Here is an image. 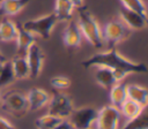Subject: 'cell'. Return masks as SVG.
I'll list each match as a JSON object with an SVG mask.
<instances>
[{"label":"cell","instance_id":"obj_26","mask_svg":"<svg viewBox=\"0 0 148 129\" xmlns=\"http://www.w3.org/2000/svg\"><path fill=\"white\" fill-rule=\"evenodd\" d=\"M0 129H17V128L8 119L0 115Z\"/></svg>","mask_w":148,"mask_h":129},{"label":"cell","instance_id":"obj_10","mask_svg":"<svg viewBox=\"0 0 148 129\" xmlns=\"http://www.w3.org/2000/svg\"><path fill=\"white\" fill-rule=\"evenodd\" d=\"M27 100H28V111L35 112L39 111L47 106L51 94L40 88H32L27 93Z\"/></svg>","mask_w":148,"mask_h":129},{"label":"cell","instance_id":"obj_4","mask_svg":"<svg viewBox=\"0 0 148 129\" xmlns=\"http://www.w3.org/2000/svg\"><path fill=\"white\" fill-rule=\"evenodd\" d=\"M132 30L128 29L120 20H112L104 24L102 29L103 41L109 48H116L117 45L130 38Z\"/></svg>","mask_w":148,"mask_h":129},{"label":"cell","instance_id":"obj_32","mask_svg":"<svg viewBox=\"0 0 148 129\" xmlns=\"http://www.w3.org/2000/svg\"><path fill=\"white\" fill-rule=\"evenodd\" d=\"M0 94H1V91H0Z\"/></svg>","mask_w":148,"mask_h":129},{"label":"cell","instance_id":"obj_33","mask_svg":"<svg viewBox=\"0 0 148 129\" xmlns=\"http://www.w3.org/2000/svg\"><path fill=\"white\" fill-rule=\"evenodd\" d=\"M0 1H1V0H0Z\"/></svg>","mask_w":148,"mask_h":129},{"label":"cell","instance_id":"obj_28","mask_svg":"<svg viewBox=\"0 0 148 129\" xmlns=\"http://www.w3.org/2000/svg\"><path fill=\"white\" fill-rule=\"evenodd\" d=\"M72 2V5L75 7V8H80L83 6V1L84 0H69Z\"/></svg>","mask_w":148,"mask_h":129},{"label":"cell","instance_id":"obj_5","mask_svg":"<svg viewBox=\"0 0 148 129\" xmlns=\"http://www.w3.org/2000/svg\"><path fill=\"white\" fill-rule=\"evenodd\" d=\"M57 18L53 13L46 14L36 18L25 21L22 24V28L35 36L40 37L42 39H49L52 35V31L57 24Z\"/></svg>","mask_w":148,"mask_h":129},{"label":"cell","instance_id":"obj_6","mask_svg":"<svg viewBox=\"0 0 148 129\" xmlns=\"http://www.w3.org/2000/svg\"><path fill=\"white\" fill-rule=\"evenodd\" d=\"M121 127L123 119L119 108L109 104L97 111L94 129H121Z\"/></svg>","mask_w":148,"mask_h":129},{"label":"cell","instance_id":"obj_20","mask_svg":"<svg viewBox=\"0 0 148 129\" xmlns=\"http://www.w3.org/2000/svg\"><path fill=\"white\" fill-rule=\"evenodd\" d=\"M109 99L110 104L117 108L120 107V105L127 99V93H126V84L118 82L113 84L109 89Z\"/></svg>","mask_w":148,"mask_h":129},{"label":"cell","instance_id":"obj_8","mask_svg":"<svg viewBox=\"0 0 148 129\" xmlns=\"http://www.w3.org/2000/svg\"><path fill=\"white\" fill-rule=\"evenodd\" d=\"M97 116V109L94 107L84 106L74 108L68 120L74 129H94Z\"/></svg>","mask_w":148,"mask_h":129},{"label":"cell","instance_id":"obj_14","mask_svg":"<svg viewBox=\"0 0 148 129\" xmlns=\"http://www.w3.org/2000/svg\"><path fill=\"white\" fill-rule=\"evenodd\" d=\"M95 81L105 90H109L113 84L118 83L113 69L108 67H95Z\"/></svg>","mask_w":148,"mask_h":129},{"label":"cell","instance_id":"obj_30","mask_svg":"<svg viewBox=\"0 0 148 129\" xmlns=\"http://www.w3.org/2000/svg\"><path fill=\"white\" fill-rule=\"evenodd\" d=\"M2 64H3V62H0V71H1V69H2Z\"/></svg>","mask_w":148,"mask_h":129},{"label":"cell","instance_id":"obj_17","mask_svg":"<svg viewBox=\"0 0 148 129\" xmlns=\"http://www.w3.org/2000/svg\"><path fill=\"white\" fill-rule=\"evenodd\" d=\"M127 99H131L142 107H147L148 104V90L147 88L139 84H128L126 85Z\"/></svg>","mask_w":148,"mask_h":129},{"label":"cell","instance_id":"obj_12","mask_svg":"<svg viewBox=\"0 0 148 129\" xmlns=\"http://www.w3.org/2000/svg\"><path fill=\"white\" fill-rule=\"evenodd\" d=\"M82 33L80 31V28L77 25L76 20L71 18L67 21V24L65 26V30L62 32V41L67 47L75 48L80 47L82 44Z\"/></svg>","mask_w":148,"mask_h":129},{"label":"cell","instance_id":"obj_9","mask_svg":"<svg viewBox=\"0 0 148 129\" xmlns=\"http://www.w3.org/2000/svg\"><path fill=\"white\" fill-rule=\"evenodd\" d=\"M24 55L27 58V62L29 66L30 77L37 78L43 70V66H44V61H45V54H44L42 47L37 43H34L28 48V51L25 52Z\"/></svg>","mask_w":148,"mask_h":129},{"label":"cell","instance_id":"obj_22","mask_svg":"<svg viewBox=\"0 0 148 129\" xmlns=\"http://www.w3.org/2000/svg\"><path fill=\"white\" fill-rule=\"evenodd\" d=\"M62 119H59L57 116H53L49 113L39 116L38 119H36L35 126L36 129H54L61 121Z\"/></svg>","mask_w":148,"mask_h":129},{"label":"cell","instance_id":"obj_27","mask_svg":"<svg viewBox=\"0 0 148 129\" xmlns=\"http://www.w3.org/2000/svg\"><path fill=\"white\" fill-rule=\"evenodd\" d=\"M54 129H74V128H73V126H72V123L69 122L68 119H64V120L60 121V123Z\"/></svg>","mask_w":148,"mask_h":129},{"label":"cell","instance_id":"obj_1","mask_svg":"<svg viewBox=\"0 0 148 129\" xmlns=\"http://www.w3.org/2000/svg\"><path fill=\"white\" fill-rule=\"evenodd\" d=\"M84 68L108 67L113 70H123L130 74H145L147 67L142 62H135L120 54L116 48H108L104 52H98L82 61Z\"/></svg>","mask_w":148,"mask_h":129},{"label":"cell","instance_id":"obj_3","mask_svg":"<svg viewBox=\"0 0 148 129\" xmlns=\"http://www.w3.org/2000/svg\"><path fill=\"white\" fill-rule=\"evenodd\" d=\"M0 108L14 117H23L28 111L27 94L18 90H8L0 94Z\"/></svg>","mask_w":148,"mask_h":129},{"label":"cell","instance_id":"obj_2","mask_svg":"<svg viewBox=\"0 0 148 129\" xmlns=\"http://www.w3.org/2000/svg\"><path fill=\"white\" fill-rule=\"evenodd\" d=\"M77 25L82 33V37L95 48H101L104 45L102 28L95 16L86 8L80 7L77 10Z\"/></svg>","mask_w":148,"mask_h":129},{"label":"cell","instance_id":"obj_15","mask_svg":"<svg viewBox=\"0 0 148 129\" xmlns=\"http://www.w3.org/2000/svg\"><path fill=\"white\" fill-rule=\"evenodd\" d=\"M75 7L69 0H56L53 14L58 22H67L73 17Z\"/></svg>","mask_w":148,"mask_h":129},{"label":"cell","instance_id":"obj_23","mask_svg":"<svg viewBox=\"0 0 148 129\" xmlns=\"http://www.w3.org/2000/svg\"><path fill=\"white\" fill-rule=\"evenodd\" d=\"M14 81H15V76H14V73H13V69H12L10 61L7 60V61L3 62L2 69L0 71V90L2 88L8 86Z\"/></svg>","mask_w":148,"mask_h":129},{"label":"cell","instance_id":"obj_19","mask_svg":"<svg viewBox=\"0 0 148 129\" xmlns=\"http://www.w3.org/2000/svg\"><path fill=\"white\" fill-rule=\"evenodd\" d=\"M18 32V26L9 18H3L0 22V41L12 43L15 41Z\"/></svg>","mask_w":148,"mask_h":129},{"label":"cell","instance_id":"obj_16","mask_svg":"<svg viewBox=\"0 0 148 129\" xmlns=\"http://www.w3.org/2000/svg\"><path fill=\"white\" fill-rule=\"evenodd\" d=\"M9 61L12 64V69H13L15 79H25V78L30 77L29 66H28L27 58L24 54H17Z\"/></svg>","mask_w":148,"mask_h":129},{"label":"cell","instance_id":"obj_24","mask_svg":"<svg viewBox=\"0 0 148 129\" xmlns=\"http://www.w3.org/2000/svg\"><path fill=\"white\" fill-rule=\"evenodd\" d=\"M124 8L147 16V8L142 0H119Z\"/></svg>","mask_w":148,"mask_h":129},{"label":"cell","instance_id":"obj_21","mask_svg":"<svg viewBox=\"0 0 148 129\" xmlns=\"http://www.w3.org/2000/svg\"><path fill=\"white\" fill-rule=\"evenodd\" d=\"M16 41V50L18 52V54H25V52L28 51V48L36 43V36L32 35L31 32L24 30L22 26L18 28V32H17V37L15 39Z\"/></svg>","mask_w":148,"mask_h":129},{"label":"cell","instance_id":"obj_18","mask_svg":"<svg viewBox=\"0 0 148 129\" xmlns=\"http://www.w3.org/2000/svg\"><path fill=\"white\" fill-rule=\"evenodd\" d=\"M29 3V0H1L0 15L14 16L21 13Z\"/></svg>","mask_w":148,"mask_h":129},{"label":"cell","instance_id":"obj_13","mask_svg":"<svg viewBox=\"0 0 148 129\" xmlns=\"http://www.w3.org/2000/svg\"><path fill=\"white\" fill-rule=\"evenodd\" d=\"M145 111H146V107H142L141 105H139L138 103L131 99H126L119 107V112L123 119V127H125L130 122L138 119Z\"/></svg>","mask_w":148,"mask_h":129},{"label":"cell","instance_id":"obj_31","mask_svg":"<svg viewBox=\"0 0 148 129\" xmlns=\"http://www.w3.org/2000/svg\"><path fill=\"white\" fill-rule=\"evenodd\" d=\"M141 129H148V128H141Z\"/></svg>","mask_w":148,"mask_h":129},{"label":"cell","instance_id":"obj_11","mask_svg":"<svg viewBox=\"0 0 148 129\" xmlns=\"http://www.w3.org/2000/svg\"><path fill=\"white\" fill-rule=\"evenodd\" d=\"M119 20L132 31L142 30L147 26V16L133 10H128L124 7L119 10Z\"/></svg>","mask_w":148,"mask_h":129},{"label":"cell","instance_id":"obj_29","mask_svg":"<svg viewBox=\"0 0 148 129\" xmlns=\"http://www.w3.org/2000/svg\"><path fill=\"white\" fill-rule=\"evenodd\" d=\"M5 61H7V58L3 55V53L0 51V62H5Z\"/></svg>","mask_w":148,"mask_h":129},{"label":"cell","instance_id":"obj_25","mask_svg":"<svg viewBox=\"0 0 148 129\" xmlns=\"http://www.w3.org/2000/svg\"><path fill=\"white\" fill-rule=\"evenodd\" d=\"M50 84H51V86L53 89H56L58 91H65L71 86L72 82L67 76L58 75V76H53L50 79Z\"/></svg>","mask_w":148,"mask_h":129},{"label":"cell","instance_id":"obj_7","mask_svg":"<svg viewBox=\"0 0 148 129\" xmlns=\"http://www.w3.org/2000/svg\"><path fill=\"white\" fill-rule=\"evenodd\" d=\"M74 108V103L67 93H56L51 96L47 104V113L62 120L68 119Z\"/></svg>","mask_w":148,"mask_h":129}]
</instances>
